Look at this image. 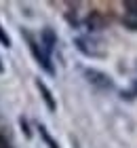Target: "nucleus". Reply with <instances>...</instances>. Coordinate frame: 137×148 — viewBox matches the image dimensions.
Here are the masks:
<instances>
[{"label":"nucleus","mask_w":137,"mask_h":148,"mask_svg":"<svg viewBox=\"0 0 137 148\" xmlns=\"http://www.w3.org/2000/svg\"><path fill=\"white\" fill-rule=\"evenodd\" d=\"M23 36H25V40H27V47H30V51H32V55H34V59L38 62V66L42 68L44 72H49V74H55V68H53V64H51V57L44 53V49L40 47L36 40L32 38V34L30 32H23Z\"/></svg>","instance_id":"1"},{"label":"nucleus","mask_w":137,"mask_h":148,"mask_svg":"<svg viewBox=\"0 0 137 148\" xmlns=\"http://www.w3.org/2000/svg\"><path fill=\"white\" fill-rule=\"evenodd\" d=\"M85 76H87V80H89V83H91V85L95 87V89H101V91L112 89V78H110L108 74L99 72V70L87 68V70H85Z\"/></svg>","instance_id":"2"},{"label":"nucleus","mask_w":137,"mask_h":148,"mask_svg":"<svg viewBox=\"0 0 137 148\" xmlns=\"http://www.w3.org/2000/svg\"><path fill=\"white\" fill-rule=\"evenodd\" d=\"M76 49L89 57H104L106 55V49H101V45L93 38H76Z\"/></svg>","instance_id":"3"},{"label":"nucleus","mask_w":137,"mask_h":148,"mask_svg":"<svg viewBox=\"0 0 137 148\" xmlns=\"http://www.w3.org/2000/svg\"><path fill=\"white\" fill-rule=\"evenodd\" d=\"M125 6V15H122V23L129 30H137V0H127L122 2Z\"/></svg>","instance_id":"4"},{"label":"nucleus","mask_w":137,"mask_h":148,"mask_svg":"<svg viewBox=\"0 0 137 148\" xmlns=\"http://www.w3.org/2000/svg\"><path fill=\"white\" fill-rule=\"evenodd\" d=\"M40 45H42L44 53L51 57L55 45H57V34L53 32V28H44V30H42V34H40Z\"/></svg>","instance_id":"5"},{"label":"nucleus","mask_w":137,"mask_h":148,"mask_svg":"<svg viewBox=\"0 0 137 148\" xmlns=\"http://www.w3.org/2000/svg\"><path fill=\"white\" fill-rule=\"evenodd\" d=\"M36 89L40 91V95H42V99H44V104H46V108H49L51 112H55L57 110V102H55V97H53V93H51V89L46 87L40 78H36Z\"/></svg>","instance_id":"6"},{"label":"nucleus","mask_w":137,"mask_h":148,"mask_svg":"<svg viewBox=\"0 0 137 148\" xmlns=\"http://www.w3.org/2000/svg\"><path fill=\"white\" fill-rule=\"evenodd\" d=\"M38 133H40V138H42V142L46 144V148H59L57 140H55L51 133H49V129H46L44 125H38Z\"/></svg>","instance_id":"7"},{"label":"nucleus","mask_w":137,"mask_h":148,"mask_svg":"<svg viewBox=\"0 0 137 148\" xmlns=\"http://www.w3.org/2000/svg\"><path fill=\"white\" fill-rule=\"evenodd\" d=\"M87 28L89 30H101L104 28V19H101L97 13H91V15L87 17Z\"/></svg>","instance_id":"8"},{"label":"nucleus","mask_w":137,"mask_h":148,"mask_svg":"<svg viewBox=\"0 0 137 148\" xmlns=\"http://www.w3.org/2000/svg\"><path fill=\"white\" fill-rule=\"evenodd\" d=\"M122 97L125 99H133V97H137V78L133 80V87L129 91H122Z\"/></svg>","instance_id":"9"},{"label":"nucleus","mask_w":137,"mask_h":148,"mask_svg":"<svg viewBox=\"0 0 137 148\" xmlns=\"http://www.w3.org/2000/svg\"><path fill=\"white\" fill-rule=\"evenodd\" d=\"M0 45H4L6 49L11 47V36L4 32V28H2V23H0Z\"/></svg>","instance_id":"10"},{"label":"nucleus","mask_w":137,"mask_h":148,"mask_svg":"<svg viewBox=\"0 0 137 148\" xmlns=\"http://www.w3.org/2000/svg\"><path fill=\"white\" fill-rule=\"evenodd\" d=\"M0 148H13L9 142H6V138H4V136H0Z\"/></svg>","instance_id":"11"},{"label":"nucleus","mask_w":137,"mask_h":148,"mask_svg":"<svg viewBox=\"0 0 137 148\" xmlns=\"http://www.w3.org/2000/svg\"><path fill=\"white\" fill-rule=\"evenodd\" d=\"M21 127H23V131H25V136L30 138V129H27V123H25V119H21Z\"/></svg>","instance_id":"12"},{"label":"nucleus","mask_w":137,"mask_h":148,"mask_svg":"<svg viewBox=\"0 0 137 148\" xmlns=\"http://www.w3.org/2000/svg\"><path fill=\"white\" fill-rule=\"evenodd\" d=\"M0 72H4V66H2V62H0Z\"/></svg>","instance_id":"13"}]
</instances>
